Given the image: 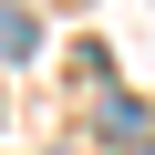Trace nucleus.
<instances>
[{
  "instance_id": "1",
  "label": "nucleus",
  "mask_w": 155,
  "mask_h": 155,
  "mask_svg": "<svg viewBox=\"0 0 155 155\" xmlns=\"http://www.w3.org/2000/svg\"><path fill=\"white\" fill-rule=\"evenodd\" d=\"M31 52V11H21V0H0V62H21Z\"/></svg>"
}]
</instances>
